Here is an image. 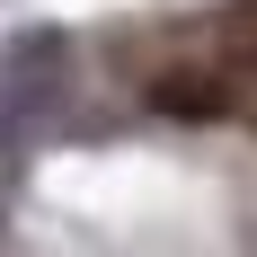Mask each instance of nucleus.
<instances>
[{
  "label": "nucleus",
  "mask_w": 257,
  "mask_h": 257,
  "mask_svg": "<svg viewBox=\"0 0 257 257\" xmlns=\"http://www.w3.org/2000/svg\"><path fill=\"white\" fill-rule=\"evenodd\" d=\"M62 89H71V45H62L53 27L18 36V45L0 53V142H36V133L53 124Z\"/></svg>",
  "instance_id": "1"
}]
</instances>
